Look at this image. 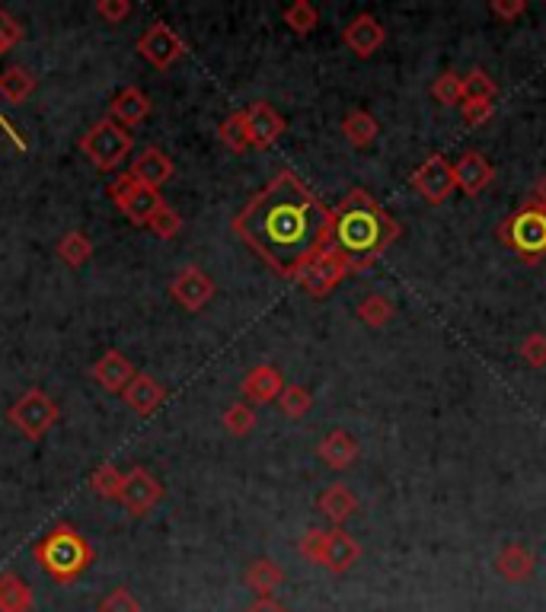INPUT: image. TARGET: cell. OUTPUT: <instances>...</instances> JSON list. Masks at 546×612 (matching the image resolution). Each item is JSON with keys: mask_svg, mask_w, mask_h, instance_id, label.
Instances as JSON below:
<instances>
[{"mask_svg": "<svg viewBox=\"0 0 546 612\" xmlns=\"http://www.w3.org/2000/svg\"><path fill=\"white\" fill-rule=\"evenodd\" d=\"M231 227L278 278L295 282L310 259L333 246V208L298 173L282 170L240 208Z\"/></svg>", "mask_w": 546, "mask_h": 612, "instance_id": "obj_1", "label": "cell"}, {"mask_svg": "<svg viewBox=\"0 0 546 612\" xmlns=\"http://www.w3.org/2000/svg\"><path fill=\"white\" fill-rule=\"evenodd\" d=\"M402 234L384 204L364 189H351L333 208V246L346 255L351 272H368Z\"/></svg>", "mask_w": 546, "mask_h": 612, "instance_id": "obj_2", "label": "cell"}, {"mask_svg": "<svg viewBox=\"0 0 546 612\" xmlns=\"http://www.w3.org/2000/svg\"><path fill=\"white\" fill-rule=\"evenodd\" d=\"M33 559L39 562V567L49 574L54 584L67 587L90 571V565L97 562V549L71 523H54L49 533L33 546Z\"/></svg>", "mask_w": 546, "mask_h": 612, "instance_id": "obj_3", "label": "cell"}, {"mask_svg": "<svg viewBox=\"0 0 546 612\" xmlns=\"http://www.w3.org/2000/svg\"><path fill=\"white\" fill-rule=\"evenodd\" d=\"M496 236L524 265H541L546 259V204L528 198L498 224Z\"/></svg>", "mask_w": 546, "mask_h": 612, "instance_id": "obj_4", "label": "cell"}, {"mask_svg": "<svg viewBox=\"0 0 546 612\" xmlns=\"http://www.w3.org/2000/svg\"><path fill=\"white\" fill-rule=\"evenodd\" d=\"M77 147H80V153L87 157V163H90L94 170L112 173V170H119V166L132 157L135 138H132L128 128H122L119 122H112V118L106 115V118H100L97 125H90V128L80 135Z\"/></svg>", "mask_w": 546, "mask_h": 612, "instance_id": "obj_5", "label": "cell"}, {"mask_svg": "<svg viewBox=\"0 0 546 612\" xmlns=\"http://www.w3.org/2000/svg\"><path fill=\"white\" fill-rule=\"evenodd\" d=\"M61 419V409L58 402L51 399L49 392H42L39 386L36 389H26L10 409H7V422L13 424L26 440H42L51 427Z\"/></svg>", "mask_w": 546, "mask_h": 612, "instance_id": "obj_6", "label": "cell"}, {"mask_svg": "<svg viewBox=\"0 0 546 612\" xmlns=\"http://www.w3.org/2000/svg\"><path fill=\"white\" fill-rule=\"evenodd\" d=\"M106 195L112 198V204H115L135 227H148L150 217H153V214L160 211V204H163V195L157 189L141 186L132 173L115 176V179L109 183Z\"/></svg>", "mask_w": 546, "mask_h": 612, "instance_id": "obj_7", "label": "cell"}, {"mask_svg": "<svg viewBox=\"0 0 546 612\" xmlns=\"http://www.w3.org/2000/svg\"><path fill=\"white\" fill-rule=\"evenodd\" d=\"M348 275H351V268H348L346 255H343L336 246H330V249H323L317 259H310V262L303 265V272H300L295 282L303 287L307 297L323 300V297H330L339 284L346 282Z\"/></svg>", "mask_w": 546, "mask_h": 612, "instance_id": "obj_8", "label": "cell"}, {"mask_svg": "<svg viewBox=\"0 0 546 612\" xmlns=\"http://www.w3.org/2000/svg\"><path fill=\"white\" fill-rule=\"evenodd\" d=\"M186 51L189 48L183 42V36H176L166 23H150L148 29L141 33V39H138V54L157 71L176 67L186 58Z\"/></svg>", "mask_w": 546, "mask_h": 612, "instance_id": "obj_9", "label": "cell"}, {"mask_svg": "<svg viewBox=\"0 0 546 612\" xmlns=\"http://www.w3.org/2000/svg\"><path fill=\"white\" fill-rule=\"evenodd\" d=\"M160 501H163V482L153 472H148L145 466H135L125 475V488H122L119 504L128 517H148Z\"/></svg>", "mask_w": 546, "mask_h": 612, "instance_id": "obj_10", "label": "cell"}, {"mask_svg": "<svg viewBox=\"0 0 546 612\" xmlns=\"http://www.w3.org/2000/svg\"><path fill=\"white\" fill-rule=\"evenodd\" d=\"M412 189L419 191L429 204H445L447 198L457 191L454 183V163L445 153H432L415 173H412Z\"/></svg>", "mask_w": 546, "mask_h": 612, "instance_id": "obj_11", "label": "cell"}, {"mask_svg": "<svg viewBox=\"0 0 546 612\" xmlns=\"http://www.w3.org/2000/svg\"><path fill=\"white\" fill-rule=\"evenodd\" d=\"M214 293H218V284H214V278H211L204 268H199V265L179 268V272L173 275V282H170V297H173L183 310H189V313L204 310V307L214 300Z\"/></svg>", "mask_w": 546, "mask_h": 612, "instance_id": "obj_12", "label": "cell"}, {"mask_svg": "<svg viewBox=\"0 0 546 612\" xmlns=\"http://www.w3.org/2000/svg\"><path fill=\"white\" fill-rule=\"evenodd\" d=\"M496 179V166L480 153V150H467L457 163H454V183L467 198H476L493 186Z\"/></svg>", "mask_w": 546, "mask_h": 612, "instance_id": "obj_13", "label": "cell"}, {"mask_svg": "<svg viewBox=\"0 0 546 612\" xmlns=\"http://www.w3.org/2000/svg\"><path fill=\"white\" fill-rule=\"evenodd\" d=\"M285 386L288 383H285L278 367L256 364L247 377H244V383H240V392H244V402H249V405H269V402H278V396H282Z\"/></svg>", "mask_w": 546, "mask_h": 612, "instance_id": "obj_14", "label": "cell"}, {"mask_svg": "<svg viewBox=\"0 0 546 612\" xmlns=\"http://www.w3.org/2000/svg\"><path fill=\"white\" fill-rule=\"evenodd\" d=\"M247 112V125H249V138H252V147L256 150H269V147H275V143L282 141V135H285V118L269 105V102H252Z\"/></svg>", "mask_w": 546, "mask_h": 612, "instance_id": "obj_15", "label": "cell"}, {"mask_svg": "<svg viewBox=\"0 0 546 612\" xmlns=\"http://www.w3.org/2000/svg\"><path fill=\"white\" fill-rule=\"evenodd\" d=\"M343 42H346L358 58H371L377 48L387 42V29L381 26L377 16H371V13H358V16L348 20V26L343 29Z\"/></svg>", "mask_w": 546, "mask_h": 612, "instance_id": "obj_16", "label": "cell"}, {"mask_svg": "<svg viewBox=\"0 0 546 612\" xmlns=\"http://www.w3.org/2000/svg\"><path fill=\"white\" fill-rule=\"evenodd\" d=\"M135 374H138L135 364H132L119 348H109L100 361L90 367V377L100 383V389L112 392V396H122V392L128 389V383L135 379Z\"/></svg>", "mask_w": 546, "mask_h": 612, "instance_id": "obj_17", "label": "cell"}, {"mask_svg": "<svg viewBox=\"0 0 546 612\" xmlns=\"http://www.w3.org/2000/svg\"><path fill=\"white\" fill-rule=\"evenodd\" d=\"M128 173L141 183V186H148V189H163L170 179H173V173H176V166H173V160L160 150V147H145L141 153H135L132 157V166H128Z\"/></svg>", "mask_w": 546, "mask_h": 612, "instance_id": "obj_18", "label": "cell"}, {"mask_svg": "<svg viewBox=\"0 0 546 612\" xmlns=\"http://www.w3.org/2000/svg\"><path fill=\"white\" fill-rule=\"evenodd\" d=\"M361 559V546L355 536H348L343 526L326 529V546H323V559L320 565L326 567L330 574H346L355 567V562Z\"/></svg>", "mask_w": 546, "mask_h": 612, "instance_id": "obj_19", "label": "cell"}, {"mask_svg": "<svg viewBox=\"0 0 546 612\" xmlns=\"http://www.w3.org/2000/svg\"><path fill=\"white\" fill-rule=\"evenodd\" d=\"M150 112H153V102H150V96L141 87H125V90L112 96V102H109V118L119 122L122 128L141 125Z\"/></svg>", "mask_w": 546, "mask_h": 612, "instance_id": "obj_20", "label": "cell"}, {"mask_svg": "<svg viewBox=\"0 0 546 612\" xmlns=\"http://www.w3.org/2000/svg\"><path fill=\"white\" fill-rule=\"evenodd\" d=\"M125 405L135 412V415H153L163 402H166V386L160 379H153L150 374H135V379L128 383V389L122 392Z\"/></svg>", "mask_w": 546, "mask_h": 612, "instance_id": "obj_21", "label": "cell"}, {"mask_svg": "<svg viewBox=\"0 0 546 612\" xmlns=\"http://www.w3.org/2000/svg\"><path fill=\"white\" fill-rule=\"evenodd\" d=\"M496 571L508 584H524L537 571V555L528 546H521V542H508V546H501V552L496 555Z\"/></svg>", "mask_w": 546, "mask_h": 612, "instance_id": "obj_22", "label": "cell"}, {"mask_svg": "<svg viewBox=\"0 0 546 612\" xmlns=\"http://www.w3.org/2000/svg\"><path fill=\"white\" fill-rule=\"evenodd\" d=\"M317 457L333 472H346L351 470L355 460H358V440H355L348 430H330V434L320 440Z\"/></svg>", "mask_w": 546, "mask_h": 612, "instance_id": "obj_23", "label": "cell"}, {"mask_svg": "<svg viewBox=\"0 0 546 612\" xmlns=\"http://www.w3.org/2000/svg\"><path fill=\"white\" fill-rule=\"evenodd\" d=\"M39 90V77L33 71H26L23 64H10L0 71V99L10 105H23L29 102L33 93Z\"/></svg>", "mask_w": 546, "mask_h": 612, "instance_id": "obj_24", "label": "cell"}, {"mask_svg": "<svg viewBox=\"0 0 546 612\" xmlns=\"http://www.w3.org/2000/svg\"><path fill=\"white\" fill-rule=\"evenodd\" d=\"M33 610H36V594H33V587H29L16 571H3V574H0V612Z\"/></svg>", "mask_w": 546, "mask_h": 612, "instance_id": "obj_25", "label": "cell"}, {"mask_svg": "<svg viewBox=\"0 0 546 612\" xmlns=\"http://www.w3.org/2000/svg\"><path fill=\"white\" fill-rule=\"evenodd\" d=\"M320 511H323V517L330 520L333 526H343L346 520L355 517L358 498H355V491L346 488L343 482H339V485H330V488L320 495Z\"/></svg>", "mask_w": 546, "mask_h": 612, "instance_id": "obj_26", "label": "cell"}, {"mask_svg": "<svg viewBox=\"0 0 546 612\" xmlns=\"http://www.w3.org/2000/svg\"><path fill=\"white\" fill-rule=\"evenodd\" d=\"M244 584L256 597H275V590L285 584V571H282V565H275L272 559H256L244 571Z\"/></svg>", "mask_w": 546, "mask_h": 612, "instance_id": "obj_27", "label": "cell"}, {"mask_svg": "<svg viewBox=\"0 0 546 612\" xmlns=\"http://www.w3.org/2000/svg\"><path fill=\"white\" fill-rule=\"evenodd\" d=\"M54 255H58L67 268H84V265L94 259V239L84 234V230H67V234L58 239Z\"/></svg>", "mask_w": 546, "mask_h": 612, "instance_id": "obj_28", "label": "cell"}, {"mask_svg": "<svg viewBox=\"0 0 546 612\" xmlns=\"http://www.w3.org/2000/svg\"><path fill=\"white\" fill-rule=\"evenodd\" d=\"M343 135H346V141L351 147H371V143L377 141V135H381V125H377V118L371 112L355 109V112H348L346 118H343Z\"/></svg>", "mask_w": 546, "mask_h": 612, "instance_id": "obj_29", "label": "cell"}, {"mask_svg": "<svg viewBox=\"0 0 546 612\" xmlns=\"http://www.w3.org/2000/svg\"><path fill=\"white\" fill-rule=\"evenodd\" d=\"M355 316H358L364 326H371V329H384V326L397 316V307H394V300L384 297V293H368V297L355 307Z\"/></svg>", "mask_w": 546, "mask_h": 612, "instance_id": "obj_30", "label": "cell"}, {"mask_svg": "<svg viewBox=\"0 0 546 612\" xmlns=\"http://www.w3.org/2000/svg\"><path fill=\"white\" fill-rule=\"evenodd\" d=\"M218 141L224 143L231 153H247V150H252L247 112H231V115L218 125Z\"/></svg>", "mask_w": 546, "mask_h": 612, "instance_id": "obj_31", "label": "cell"}, {"mask_svg": "<svg viewBox=\"0 0 546 612\" xmlns=\"http://www.w3.org/2000/svg\"><path fill=\"white\" fill-rule=\"evenodd\" d=\"M498 87L486 67H473L463 74V102H496Z\"/></svg>", "mask_w": 546, "mask_h": 612, "instance_id": "obj_32", "label": "cell"}, {"mask_svg": "<svg viewBox=\"0 0 546 612\" xmlns=\"http://www.w3.org/2000/svg\"><path fill=\"white\" fill-rule=\"evenodd\" d=\"M282 20H285V26H288L295 36H310V33L320 26V13H317V7H313L310 0H295L291 7H285Z\"/></svg>", "mask_w": 546, "mask_h": 612, "instance_id": "obj_33", "label": "cell"}, {"mask_svg": "<svg viewBox=\"0 0 546 612\" xmlns=\"http://www.w3.org/2000/svg\"><path fill=\"white\" fill-rule=\"evenodd\" d=\"M278 409H282L285 419L300 422V419L310 415V409H313V396H310V389H303L298 383H288V386L282 389V396H278Z\"/></svg>", "mask_w": 546, "mask_h": 612, "instance_id": "obj_34", "label": "cell"}, {"mask_svg": "<svg viewBox=\"0 0 546 612\" xmlns=\"http://www.w3.org/2000/svg\"><path fill=\"white\" fill-rule=\"evenodd\" d=\"M90 488L102 501H119L125 488V472H119L112 463H102L100 470H94L90 475Z\"/></svg>", "mask_w": 546, "mask_h": 612, "instance_id": "obj_35", "label": "cell"}, {"mask_svg": "<svg viewBox=\"0 0 546 612\" xmlns=\"http://www.w3.org/2000/svg\"><path fill=\"white\" fill-rule=\"evenodd\" d=\"M221 424L227 427V434H234V437H247V434H252V427L259 424V419H256V409H252L249 402H234V405L224 409Z\"/></svg>", "mask_w": 546, "mask_h": 612, "instance_id": "obj_36", "label": "cell"}, {"mask_svg": "<svg viewBox=\"0 0 546 612\" xmlns=\"http://www.w3.org/2000/svg\"><path fill=\"white\" fill-rule=\"evenodd\" d=\"M148 230L157 239H176L179 236V230H183V214L176 211V208H170L166 201L160 204V211L150 217V224H148Z\"/></svg>", "mask_w": 546, "mask_h": 612, "instance_id": "obj_37", "label": "cell"}, {"mask_svg": "<svg viewBox=\"0 0 546 612\" xmlns=\"http://www.w3.org/2000/svg\"><path fill=\"white\" fill-rule=\"evenodd\" d=\"M432 96H435L438 102H445V105H460V102H463V77H460L457 71L438 74L435 84H432Z\"/></svg>", "mask_w": 546, "mask_h": 612, "instance_id": "obj_38", "label": "cell"}, {"mask_svg": "<svg viewBox=\"0 0 546 612\" xmlns=\"http://www.w3.org/2000/svg\"><path fill=\"white\" fill-rule=\"evenodd\" d=\"M23 39H26V26L10 10L0 7V54H7L10 48H16Z\"/></svg>", "mask_w": 546, "mask_h": 612, "instance_id": "obj_39", "label": "cell"}, {"mask_svg": "<svg viewBox=\"0 0 546 612\" xmlns=\"http://www.w3.org/2000/svg\"><path fill=\"white\" fill-rule=\"evenodd\" d=\"M97 612H141V600L128 590V587H115L102 597Z\"/></svg>", "mask_w": 546, "mask_h": 612, "instance_id": "obj_40", "label": "cell"}, {"mask_svg": "<svg viewBox=\"0 0 546 612\" xmlns=\"http://www.w3.org/2000/svg\"><path fill=\"white\" fill-rule=\"evenodd\" d=\"M518 354L524 358V364L531 367H546V335L544 332H531L521 345H518Z\"/></svg>", "mask_w": 546, "mask_h": 612, "instance_id": "obj_41", "label": "cell"}, {"mask_svg": "<svg viewBox=\"0 0 546 612\" xmlns=\"http://www.w3.org/2000/svg\"><path fill=\"white\" fill-rule=\"evenodd\" d=\"M323 546H326V529H307L303 536H300L298 542V552L303 555V562H310V565H320V559H323Z\"/></svg>", "mask_w": 546, "mask_h": 612, "instance_id": "obj_42", "label": "cell"}, {"mask_svg": "<svg viewBox=\"0 0 546 612\" xmlns=\"http://www.w3.org/2000/svg\"><path fill=\"white\" fill-rule=\"evenodd\" d=\"M132 3L128 0H100L97 7H94V13L100 16L102 23H109V26H119V23H125L128 16H132Z\"/></svg>", "mask_w": 546, "mask_h": 612, "instance_id": "obj_43", "label": "cell"}, {"mask_svg": "<svg viewBox=\"0 0 546 612\" xmlns=\"http://www.w3.org/2000/svg\"><path fill=\"white\" fill-rule=\"evenodd\" d=\"M496 112V102H460V118L463 125L476 128V125H486Z\"/></svg>", "mask_w": 546, "mask_h": 612, "instance_id": "obj_44", "label": "cell"}, {"mask_svg": "<svg viewBox=\"0 0 546 612\" xmlns=\"http://www.w3.org/2000/svg\"><path fill=\"white\" fill-rule=\"evenodd\" d=\"M489 13L501 23H514V20H521L528 13V0H493Z\"/></svg>", "mask_w": 546, "mask_h": 612, "instance_id": "obj_45", "label": "cell"}, {"mask_svg": "<svg viewBox=\"0 0 546 612\" xmlns=\"http://www.w3.org/2000/svg\"><path fill=\"white\" fill-rule=\"evenodd\" d=\"M244 612H288V607L275 597H256Z\"/></svg>", "mask_w": 546, "mask_h": 612, "instance_id": "obj_46", "label": "cell"}, {"mask_svg": "<svg viewBox=\"0 0 546 612\" xmlns=\"http://www.w3.org/2000/svg\"><path fill=\"white\" fill-rule=\"evenodd\" d=\"M0 132H3V135H7L10 141L16 143L20 150H26V138H23V135H16V132H13V125H10V122H7L3 115H0Z\"/></svg>", "mask_w": 546, "mask_h": 612, "instance_id": "obj_47", "label": "cell"}, {"mask_svg": "<svg viewBox=\"0 0 546 612\" xmlns=\"http://www.w3.org/2000/svg\"><path fill=\"white\" fill-rule=\"evenodd\" d=\"M531 198L534 201H541V204H546V173L537 179V186H534V191H531Z\"/></svg>", "mask_w": 546, "mask_h": 612, "instance_id": "obj_48", "label": "cell"}]
</instances>
